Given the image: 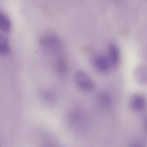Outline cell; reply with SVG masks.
<instances>
[{
	"label": "cell",
	"mask_w": 147,
	"mask_h": 147,
	"mask_svg": "<svg viewBox=\"0 0 147 147\" xmlns=\"http://www.w3.org/2000/svg\"><path fill=\"white\" fill-rule=\"evenodd\" d=\"M9 47L6 39L1 37L0 42V51L1 53L3 54H7L9 51Z\"/></svg>",
	"instance_id": "6"
},
{
	"label": "cell",
	"mask_w": 147,
	"mask_h": 147,
	"mask_svg": "<svg viewBox=\"0 0 147 147\" xmlns=\"http://www.w3.org/2000/svg\"><path fill=\"white\" fill-rule=\"evenodd\" d=\"M10 26V23L9 19L3 14L0 16V28L3 31H9Z\"/></svg>",
	"instance_id": "5"
},
{
	"label": "cell",
	"mask_w": 147,
	"mask_h": 147,
	"mask_svg": "<svg viewBox=\"0 0 147 147\" xmlns=\"http://www.w3.org/2000/svg\"><path fill=\"white\" fill-rule=\"evenodd\" d=\"M94 63L97 69L102 72H107L111 65L108 58L103 55L97 56L94 59Z\"/></svg>",
	"instance_id": "2"
},
{
	"label": "cell",
	"mask_w": 147,
	"mask_h": 147,
	"mask_svg": "<svg viewBox=\"0 0 147 147\" xmlns=\"http://www.w3.org/2000/svg\"><path fill=\"white\" fill-rule=\"evenodd\" d=\"M75 81L77 86L82 90L88 91L93 88V82L88 76L82 71L77 72L75 76Z\"/></svg>",
	"instance_id": "1"
},
{
	"label": "cell",
	"mask_w": 147,
	"mask_h": 147,
	"mask_svg": "<svg viewBox=\"0 0 147 147\" xmlns=\"http://www.w3.org/2000/svg\"><path fill=\"white\" fill-rule=\"evenodd\" d=\"M108 59L111 65H115L118 63L119 59V51L115 45L112 44L109 46Z\"/></svg>",
	"instance_id": "3"
},
{
	"label": "cell",
	"mask_w": 147,
	"mask_h": 147,
	"mask_svg": "<svg viewBox=\"0 0 147 147\" xmlns=\"http://www.w3.org/2000/svg\"><path fill=\"white\" fill-rule=\"evenodd\" d=\"M145 101L141 96H138L134 97L132 100V105L133 108L136 110L141 109L144 106Z\"/></svg>",
	"instance_id": "4"
}]
</instances>
